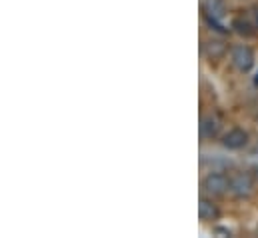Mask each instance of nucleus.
<instances>
[{"instance_id": "obj_9", "label": "nucleus", "mask_w": 258, "mask_h": 238, "mask_svg": "<svg viewBox=\"0 0 258 238\" xmlns=\"http://www.w3.org/2000/svg\"><path fill=\"white\" fill-rule=\"evenodd\" d=\"M232 28L238 32V34H242V36H250L254 30H252V24L248 22V20H244V18H234L232 20Z\"/></svg>"}, {"instance_id": "obj_1", "label": "nucleus", "mask_w": 258, "mask_h": 238, "mask_svg": "<svg viewBox=\"0 0 258 238\" xmlns=\"http://www.w3.org/2000/svg\"><path fill=\"white\" fill-rule=\"evenodd\" d=\"M200 188L206 196L216 198V196H224L230 190V178H226L220 172H210L208 176H204L200 182Z\"/></svg>"}, {"instance_id": "obj_10", "label": "nucleus", "mask_w": 258, "mask_h": 238, "mask_svg": "<svg viewBox=\"0 0 258 238\" xmlns=\"http://www.w3.org/2000/svg\"><path fill=\"white\" fill-rule=\"evenodd\" d=\"M250 174H252V178H254V182L258 184V164L254 166V168H252V172H250Z\"/></svg>"}, {"instance_id": "obj_11", "label": "nucleus", "mask_w": 258, "mask_h": 238, "mask_svg": "<svg viewBox=\"0 0 258 238\" xmlns=\"http://www.w3.org/2000/svg\"><path fill=\"white\" fill-rule=\"evenodd\" d=\"M254 86L258 88V72H256V76H254Z\"/></svg>"}, {"instance_id": "obj_2", "label": "nucleus", "mask_w": 258, "mask_h": 238, "mask_svg": "<svg viewBox=\"0 0 258 238\" xmlns=\"http://www.w3.org/2000/svg\"><path fill=\"white\" fill-rule=\"evenodd\" d=\"M230 58H232L234 68L240 70V72H250L252 66H254V52L244 44L234 46L232 52H230Z\"/></svg>"}, {"instance_id": "obj_5", "label": "nucleus", "mask_w": 258, "mask_h": 238, "mask_svg": "<svg viewBox=\"0 0 258 238\" xmlns=\"http://www.w3.org/2000/svg\"><path fill=\"white\" fill-rule=\"evenodd\" d=\"M198 214H200V220H204V222H212V220H218L220 210H218V206L212 202V198L202 196L200 202H198Z\"/></svg>"}, {"instance_id": "obj_8", "label": "nucleus", "mask_w": 258, "mask_h": 238, "mask_svg": "<svg viewBox=\"0 0 258 238\" xmlns=\"http://www.w3.org/2000/svg\"><path fill=\"white\" fill-rule=\"evenodd\" d=\"M224 14H226L224 0H206L204 2V16H210V18L220 20Z\"/></svg>"}, {"instance_id": "obj_6", "label": "nucleus", "mask_w": 258, "mask_h": 238, "mask_svg": "<svg viewBox=\"0 0 258 238\" xmlns=\"http://www.w3.org/2000/svg\"><path fill=\"white\" fill-rule=\"evenodd\" d=\"M202 52H204L210 60H220V58H224V54L228 52V46H226V42H222V40H214V38H212V40L204 42Z\"/></svg>"}, {"instance_id": "obj_4", "label": "nucleus", "mask_w": 258, "mask_h": 238, "mask_svg": "<svg viewBox=\"0 0 258 238\" xmlns=\"http://www.w3.org/2000/svg\"><path fill=\"white\" fill-rule=\"evenodd\" d=\"M248 144V132L242 128H232L222 136V146L228 150H240Z\"/></svg>"}, {"instance_id": "obj_3", "label": "nucleus", "mask_w": 258, "mask_h": 238, "mask_svg": "<svg viewBox=\"0 0 258 238\" xmlns=\"http://www.w3.org/2000/svg\"><path fill=\"white\" fill-rule=\"evenodd\" d=\"M252 186H254V178H252V174H248V172H236V174L230 176V192H232L236 198H246V196H250Z\"/></svg>"}, {"instance_id": "obj_7", "label": "nucleus", "mask_w": 258, "mask_h": 238, "mask_svg": "<svg viewBox=\"0 0 258 238\" xmlns=\"http://www.w3.org/2000/svg\"><path fill=\"white\" fill-rule=\"evenodd\" d=\"M218 132H220V120L216 116L208 114L200 120V136L202 138H214V136H218Z\"/></svg>"}]
</instances>
